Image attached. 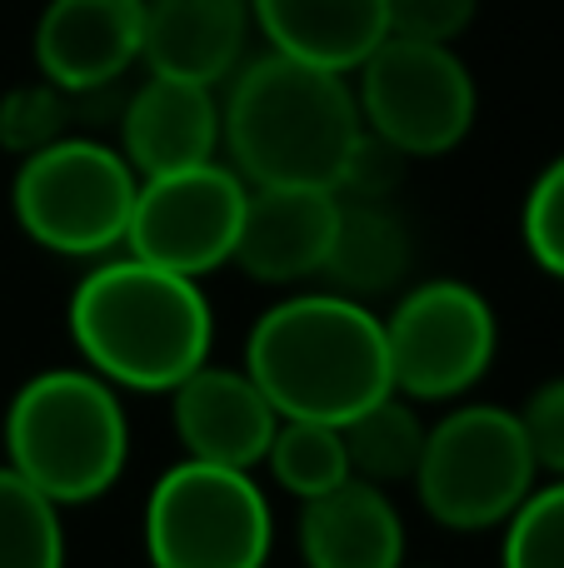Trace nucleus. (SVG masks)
Segmentation results:
<instances>
[{
  "instance_id": "obj_1",
  "label": "nucleus",
  "mask_w": 564,
  "mask_h": 568,
  "mask_svg": "<svg viewBox=\"0 0 564 568\" xmlns=\"http://www.w3.org/2000/svg\"><path fill=\"white\" fill-rule=\"evenodd\" d=\"M66 324L85 369L135 394H170L210 359L215 339L200 280L135 255L90 265L70 294Z\"/></svg>"
},
{
  "instance_id": "obj_2",
  "label": "nucleus",
  "mask_w": 564,
  "mask_h": 568,
  "mask_svg": "<svg viewBox=\"0 0 564 568\" xmlns=\"http://www.w3.org/2000/svg\"><path fill=\"white\" fill-rule=\"evenodd\" d=\"M245 374L265 389L280 419L345 424L385 399V324L365 300L340 290L290 294L270 304L245 339Z\"/></svg>"
},
{
  "instance_id": "obj_3",
  "label": "nucleus",
  "mask_w": 564,
  "mask_h": 568,
  "mask_svg": "<svg viewBox=\"0 0 564 568\" xmlns=\"http://www.w3.org/2000/svg\"><path fill=\"white\" fill-rule=\"evenodd\" d=\"M365 135L360 100L340 70L295 55L250 60L220 105V140L245 185H330Z\"/></svg>"
},
{
  "instance_id": "obj_4",
  "label": "nucleus",
  "mask_w": 564,
  "mask_h": 568,
  "mask_svg": "<svg viewBox=\"0 0 564 568\" xmlns=\"http://www.w3.org/2000/svg\"><path fill=\"white\" fill-rule=\"evenodd\" d=\"M6 464L60 509L90 504L125 474L130 424L95 369L30 374L6 404Z\"/></svg>"
},
{
  "instance_id": "obj_5",
  "label": "nucleus",
  "mask_w": 564,
  "mask_h": 568,
  "mask_svg": "<svg viewBox=\"0 0 564 568\" xmlns=\"http://www.w3.org/2000/svg\"><path fill=\"white\" fill-rule=\"evenodd\" d=\"M140 175L105 140L60 135L20 160L10 185L16 220L40 250L70 260H100L125 245Z\"/></svg>"
},
{
  "instance_id": "obj_6",
  "label": "nucleus",
  "mask_w": 564,
  "mask_h": 568,
  "mask_svg": "<svg viewBox=\"0 0 564 568\" xmlns=\"http://www.w3.org/2000/svg\"><path fill=\"white\" fill-rule=\"evenodd\" d=\"M535 479L540 464L520 414L500 404H465L425 429V454L410 484L435 524L455 534H485L505 529Z\"/></svg>"
},
{
  "instance_id": "obj_7",
  "label": "nucleus",
  "mask_w": 564,
  "mask_h": 568,
  "mask_svg": "<svg viewBox=\"0 0 564 568\" xmlns=\"http://www.w3.org/2000/svg\"><path fill=\"white\" fill-rule=\"evenodd\" d=\"M270 534V499L250 469L180 459L145 499L150 568H265Z\"/></svg>"
},
{
  "instance_id": "obj_8",
  "label": "nucleus",
  "mask_w": 564,
  "mask_h": 568,
  "mask_svg": "<svg viewBox=\"0 0 564 568\" xmlns=\"http://www.w3.org/2000/svg\"><path fill=\"white\" fill-rule=\"evenodd\" d=\"M360 120L405 160L445 155L475 125V80L465 60L435 40L385 36L360 60Z\"/></svg>"
},
{
  "instance_id": "obj_9",
  "label": "nucleus",
  "mask_w": 564,
  "mask_h": 568,
  "mask_svg": "<svg viewBox=\"0 0 564 568\" xmlns=\"http://www.w3.org/2000/svg\"><path fill=\"white\" fill-rule=\"evenodd\" d=\"M380 324H385L390 384L405 399H425V404L460 399L495 364V344H500L495 310L465 280L415 284Z\"/></svg>"
},
{
  "instance_id": "obj_10",
  "label": "nucleus",
  "mask_w": 564,
  "mask_h": 568,
  "mask_svg": "<svg viewBox=\"0 0 564 568\" xmlns=\"http://www.w3.org/2000/svg\"><path fill=\"white\" fill-rule=\"evenodd\" d=\"M245 195V175L235 165H220V160L145 175L135 190V210H130L125 255L190 280L210 275L235 255Z\"/></svg>"
},
{
  "instance_id": "obj_11",
  "label": "nucleus",
  "mask_w": 564,
  "mask_h": 568,
  "mask_svg": "<svg viewBox=\"0 0 564 568\" xmlns=\"http://www.w3.org/2000/svg\"><path fill=\"white\" fill-rule=\"evenodd\" d=\"M340 225V195L330 185H250L235 255L255 284H295L325 270Z\"/></svg>"
},
{
  "instance_id": "obj_12",
  "label": "nucleus",
  "mask_w": 564,
  "mask_h": 568,
  "mask_svg": "<svg viewBox=\"0 0 564 568\" xmlns=\"http://www.w3.org/2000/svg\"><path fill=\"white\" fill-rule=\"evenodd\" d=\"M145 45V0H50L36 26V65L66 95L115 85Z\"/></svg>"
},
{
  "instance_id": "obj_13",
  "label": "nucleus",
  "mask_w": 564,
  "mask_h": 568,
  "mask_svg": "<svg viewBox=\"0 0 564 568\" xmlns=\"http://www.w3.org/2000/svg\"><path fill=\"white\" fill-rule=\"evenodd\" d=\"M175 434L185 444V459L225 464V469H255L270 449L280 414L245 369L200 364L170 389Z\"/></svg>"
},
{
  "instance_id": "obj_14",
  "label": "nucleus",
  "mask_w": 564,
  "mask_h": 568,
  "mask_svg": "<svg viewBox=\"0 0 564 568\" xmlns=\"http://www.w3.org/2000/svg\"><path fill=\"white\" fill-rule=\"evenodd\" d=\"M120 140H125L120 155L130 160V170L140 180L215 160V150H220L215 85H195V80H175V75H155L150 70V80L125 105Z\"/></svg>"
},
{
  "instance_id": "obj_15",
  "label": "nucleus",
  "mask_w": 564,
  "mask_h": 568,
  "mask_svg": "<svg viewBox=\"0 0 564 568\" xmlns=\"http://www.w3.org/2000/svg\"><path fill=\"white\" fill-rule=\"evenodd\" d=\"M305 568H405V519L380 484L345 479L300 504Z\"/></svg>"
},
{
  "instance_id": "obj_16",
  "label": "nucleus",
  "mask_w": 564,
  "mask_h": 568,
  "mask_svg": "<svg viewBox=\"0 0 564 568\" xmlns=\"http://www.w3.org/2000/svg\"><path fill=\"white\" fill-rule=\"evenodd\" d=\"M250 30V0H145V60L155 75L220 85L235 75Z\"/></svg>"
},
{
  "instance_id": "obj_17",
  "label": "nucleus",
  "mask_w": 564,
  "mask_h": 568,
  "mask_svg": "<svg viewBox=\"0 0 564 568\" xmlns=\"http://www.w3.org/2000/svg\"><path fill=\"white\" fill-rule=\"evenodd\" d=\"M270 50L320 70H360V60L390 36L385 0H250Z\"/></svg>"
},
{
  "instance_id": "obj_18",
  "label": "nucleus",
  "mask_w": 564,
  "mask_h": 568,
  "mask_svg": "<svg viewBox=\"0 0 564 568\" xmlns=\"http://www.w3.org/2000/svg\"><path fill=\"white\" fill-rule=\"evenodd\" d=\"M410 270V230L385 200H340V225L325 275L350 300L390 294Z\"/></svg>"
},
{
  "instance_id": "obj_19",
  "label": "nucleus",
  "mask_w": 564,
  "mask_h": 568,
  "mask_svg": "<svg viewBox=\"0 0 564 568\" xmlns=\"http://www.w3.org/2000/svg\"><path fill=\"white\" fill-rule=\"evenodd\" d=\"M340 439H345L350 479L390 489V484L415 479L420 454H425V424H420V414L405 404V394L390 389L385 399H375L370 409H360L355 419L340 424Z\"/></svg>"
},
{
  "instance_id": "obj_20",
  "label": "nucleus",
  "mask_w": 564,
  "mask_h": 568,
  "mask_svg": "<svg viewBox=\"0 0 564 568\" xmlns=\"http://www.w3.org/2000/svg\"><path fill=\"white\" fill-rule=\"evenodd\" d=\"M260 464H265L270 479L285 494H295L300 504L315 499V494H330L335 484L350 479L340 424H320V419H280Z\"/></svg>"
},
{
  "instance_id": "obj_21",
  "label": "nucleus",
  "mask_w": 564,
  "mask_h": 568,
  "mask_svg": "<svg viewBox=\"0 0 564 568\" xmlns=\"http://www.w3.org/2000/svg\"><path fill=\"white\" fill-rule=\"evenodd\" d=\"M0 568H66L60 504L0 464Z\"/></svg>"
},
{
  "instance_id": "obj_22",
  "label": "nucleus",
  "mask_w": 564,
  "mask_h": 568,
  "mask_svg": "<svg viewBox=\"0 0 564 568\" xmlns=\"http://www.w3.org/2000/svg\"><path fill=\"white\" fill-rule=\"evenodd\" d=\"M500 568H564V479L530 489L505 519Z\"/></svg>"
},
{
  "instance_id": "obj_23",
  "label": "nucleus",
  "mask_w": 564,
  "mask_h": 568,
  "mask_svg": "<svg viewBox=\"0 0 564 568\" xmlns=\"http://www.w3.org/2000/svg\"><path fill=\"white\" fill-rule=\"evenodd\" d=\"M70 125V95L50 80L40 85H20L0 100V150H16L20 160L46 150L50 140H60Z\"/></svg>"
},
{
  "instance_id": "obj_24",
  "label": "nucleus",
  "mask_w": 564,
  "mask_h": 568,
  "mask_svg": "<svg viewBox=\"0 0 564 568\" xmlns=\"http://www.w3.org/2000/svg\"><path fill=\"white\" fill-rule=\"evenodd\" d=\"M520 230H525L530 260H535L545 275L564 280V155L555 165L540 170V180L530 185Z\"/></svg>"
},
{
  "instance_id": "obj_25",
  "label": "nucleus",
  "mask_w": 564,
  "mask_h": 568,
  "mask_svg": "<svg viewBox=\"0 0 564 568\" xmlns=\"http://www.w3.org/2000/svg\"><path fill=\"white\" fill-rule=\"evenodd\" d=\"M470 20H475V0H385L390 36H405V40L450 45Z\"/></svg>"
},
{
  "instance_id": "obj_26",
  "label": "nucleus",
  "mask_w": 564,
  "mask_h": 568,
  "mask_svg": "<svg viewBox=\"0 0 564 568\" xmlns=\"http://www.w3.org/2000/svg\"><path fill=\"white\" fill-rule=\"evenodd\" d=\"M520 424H525V439L540 474L564 479V374L530 394L525 409H520Z\"/></svg>"
}]
</instances>
